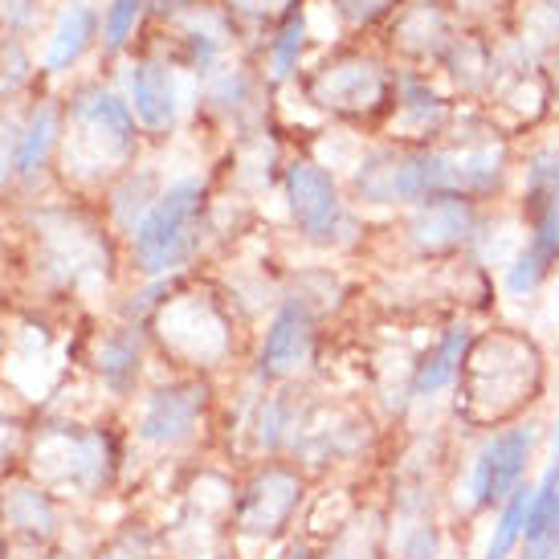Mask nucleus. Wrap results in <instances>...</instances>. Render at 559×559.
Listing matches in <instances>:
<instances>
[{
    "mask_svg": "<svg viewBox=\"0 0 559 559\" xmlns=\"http://www.w3.org/2000/svg\"><path fill=\"white\" fill-rule=\"evenodd\" d=\"M547 352L519 326H478L462 384L450 401V425L457 433L498 429L535 417L547 396Z\"/></svg>",
    "mask_w": 559,
    "mask_h": 559,
    "instance_id": "obj_1",
    "label": "nucleus"
},
{
    "mask_svg": "<svg viewBox=\"0 0 559 559\" xmlns=\"http://www.w3.org/2000/svg\"><path fill=\"white\" fill-rule=\"evenodd\" d=\"M453 527L445 514H413L389 523V559H453Z\"/></svg>",
    "mask_w": 559,
    "mask_h": 559,
    "instance_id": "obj_24",
    "label": "nucleus"
},
{
    "mask_svg": "<svg viewBox=\"0 0 559 559\" xmlns=\"http://www.w3.org/2000/svg\"><path fill=\"white\" fill-rule=\"evenodd\" d=\"M389 523L384 498H356L347 519L314 539V559H389Z\"/></svg>",
    "mask_w": 559,
    "mask_h": 559,
    "instance_id": "obj_20",
    "label": "nucleus"
},
{
    "mask_svg": "<svg viewBox=\"0 0 559 559\" xmlns=\"http://www.w3.org/2000/svg\"><path fill=\"white\" fill-rule=\"evenodd\" d=\"M478 340V326L469 314H453L450 323H441L429 335V343H420L408 356V384H404V404L408 417L420 408H450L453 392L462 384L466 372L469 347Z\"/></svg>",
    "mask_w": 559,
    "mask_h": 559,
    "instance_id": "obj_16",
    "label": "nucleus"
},
{
    "mask_svg": "<svg viewBox=\"0 0 559 559\" xmlns=\"http://www.w3.org/2000/svg\"><path fill=\"white\" fill-rule=\"evenodd\" d=\"M147 0H110L107 16H103V41H107V53H119V49L131 41V33L140 25Z\"/></svg>",
    "mask_w": 559,
    "mask_h": 559,
    "instance_id": "obj_31",
    "label": "nucleus"
},
{
    "mask_svg": "<svg viewBox=\"0 0 559 559\" xmlns=\"http://www.w3.org/2000/svg\"><path fill=\"white\" fill-rule=\"evenodd\" d=\"M152 359V331L143 323H119L94 343V376L110 401H135L143 392V372Z\"/></svg>",
    "mask_w": 559,
    "mask_h": 559,
    "instance_id": "obj_18",
    "label": "nucleus"
},
{
    "mask_svg": "<svg viewBox=\"0 0 559 559\" xmlns=\"http://www.w3.org/2000/svg\"><path fill=\"white\" fill-rule=\"evenodd\" d=\"M495 209H481L462 192H437L417 209H404L401 241L408 258L420 265H450L474 258Z\"/></svg>",
    "mask_w": 559,
    "mask_h": 559,
    "instance_id": "obj_13",
    "label": "nucleus"
},
{
    "mask_svg": "<svg viewBox=\"0 0 559 559\" xmlns=\"http://www.w3.org/2000/svg\"><path fill=\"white\" fill-rule=\"evenodd\" d=\"M457 123V107L425 74H396V107L389 115V143L437 147Z\"/></svg>",
    "mask_w": 559,
    "mask_h": 559,
    "instance_id": "obj_17",
    "label": "nucleus"
},
{
    "mask_svg": "<svg viewBox=\"0 0 559 559\" xmlns=\"http://www.w3.org/2000/svg\"><path fill=\"white\" fill-rule=\"evenodd\" d=\"M156 556H168L164 531L143 523V519H131L119 531H110L107 539L94 547L91 559H156Z\"/></svg>",
    "mask_w": 559,
    "mask_h": 559,
    "instance_id": "obj_30",
    "label": "nucleus"
},
{
    "mask_svg": "<svg viewBox=\"0 0 559 559\" xmlns=\"http://www.w3.org/2000/svg\"><path fill=\"white\" fill-rule=\"evenodd\" d=\"M437 192H453L445 147H408V143H380L368 147L352 164L347 197L364 209H417Z\"/></svg>",
    "mask_w": 559,
    "mask_h": 559,
    "instance_id": "obj_10",
    "label": "nucleus"
},
{
    "mask_svg": "<svg viewBox=\"0 0 559 559\" xmlns=\"http://www.w3.org/2000/svg\"><path fill=\"white\" fill-rule=\"evenodd\" d=\"M519 559H559V462L544 457V466L531 481L527 531Z\"/></svg>",
    "mask_w": 559,
    "mask_h": 559,
    "instance_id": "obj_22",
    "label": "nucleus"
},
{
    "mask_svg": "<svg viewBox=\"0 0 559 559\" xmlns=\"http://www.w3.org/2000/svg\"><path fill=\"white\" fill-rule=\"evenodd\" d=\"M282 559H314V539L311 535H298L295 544L282 551Z\"/></svg>",
    "mask_w": 559,
    "mask_h": 559,
    "instance_id": "obj_35",
    "label": "nucleus"
},
{
    "mask_svg": "<svg viewBox=\"0 0 559 559\" xmlns=\"http://www.w3.org/2000/svg\"><path fill=\"white\" fill-rule=\"evenodd\" d=\"M314 478L290 457H265L249 462L237 474L234 502H229V544L237 559L270 556L278 547H290L298 539L295 527L302 523Z\"/></svg>",
    "mask_w": 559,
    "mask_h": 559,
    "instance_id": "obj_3",
    "label": "nucleus"
},
{
    "mask_svg": "<svg viewBox=\"0 0 559 559\" xmlns=\"http://www.w3.org/2000/svg\"><path fill=\"white\" fill-rule=\"evenodd\" d=\"M217 389L204 376H168L135 396V413L127 420L131 445L152 457H185L213 433Z\"/></svg>",
    "mask_w": 559,
    "mask_h": 559,
    "instance_id": "obj_9",
    "label": "nucleus"
},
{
    "mask_svg": "<svg viewBox=\"0 0 559 559\" xmlns=\"http://www.w3.org/2000/svg\"><path fill=\"white\" fill-rule=\"evenodd\" d=\"M307 103L343 123L380 127L396 107V70L380 58L343 49L307 79Z\"/></svg>",
    "mask_w": 559,
    "mask_h": 559,
    "instance_id": "obj_12",
    "label": "nucleus"
},
{
    "mask_svg": "<svg viewBox=\"0 0 559 559\" xmlns=\"http://www.w3.org/2000/svg\"><path fill=\"white\" fill-rule=\"evenodd\" d=\"M70 135L62 131L66 171H79L91 180H119L135 168L140 156V123L127 98L115 91L86 82L66 103Z\"/></svg>",
    "mask_w": 559,
    "mask_h": 559,
    "instance_id": "obj_8",
    "label": "nucleus"
},
{
    "mask_svg": "<svg viewBox=\"0 0 559 559\" xmlns=\"http://www.w3.org/2000/svg\"><path fill=\"white\" fill-rule=\"evenodd\" d=\"M213 234V192L204 176H176L164 185L159 201L143 225L127 237L131 265L143 278H180L201 258L204 241Z\"/></svg>",
    "mask_w": 559,
    "mask_h": 559,
    "instance_id": "obj_5",
    "label": "nucleus"
},
{
    "mask_svg": "<svg viewBox=\"0 0 559 559\" xmlns=\"http://www.w3.org/2000/svg\"><path fill=\"white\" fill-rule=\"evenodd\" d=\"M94 33H98V13H94L91 4H66L62 16H58V25H53V37H49L46 46V70L49 74H66L70 66L79 62L82 53L91 49Z\"/></svg>",
    "mask_w": 559,
    "mask_h": 559,
    "instance_id": "obj_27",
    "label": "nucleus"
},
{
    "mask_svg": "<svg viewBox=\"0 0 559 559\" xmlns=\"http://www.w3.org/2000/svg\"><path fill=\"white\" fill-rule=\"evenodd\" d=\"M278 4H290V9H295L298 0H229V9H237V13H246V16H265V13H274Z\"/></svg>",
    "mask_w": 559,
    "mask_h": 559,
    "instance_id": "obj_33",
    "label": "nucleus"
},
{
    "mask_svg": "<svg viewBox=\"0 0 559 559\" xmlns=\"http://www.w3.org/2000/svg\"><path fill=\"white\" fill-rule=\"evenodd\" d=\"M457 433V429H453ZM544 417H523L498 429L457 433L450 486H445V519L462 531H478L495 507L531 481L544 466Z\"/></svg>",
    "mask_w": 559,
    "mask_h": 559,
    "instance_id": "obj_2",
    "label": "nucleus"
},
{
    "mask_svg": "<svg viewBox=\"0 0 559 559\" xmlns=\"http://www.w3.org/2000/svg\"><path fill=\"white\" fill-rule=\"evenodd\" d=\"M0 527L16 544L58 547L62 539V498L37 478H13L0 486Z\"/></svg>",
    "mask_w": 559,
    "mask_h": 559,
    "instance_id": "obj_19",
    "label": "nucleus"
},
{
    "mask_svg": "<svg viewBox=\"0 0 559 559\" xmlns=\"http://www.w3.org/2000/svg\"><path fill=\"white\" fill-rule=\"evenodd\" d=\"M282 201L295 221L298 237L314 249H347L364 234V221L352 209V197L343 192L340 176L311 156H295L282 164Z\"/></svg>",
    "mask_w": 559,
    "mask_h": 559,
    "instance_id": "obj_11",
    "label": "nucleus"
},
{
    "mask_svg": "<svg viewBox=\"0 0 559 559\" xmlns=\"http://www.w3.org/2000/svg\"><path fill=\"white\" fill-rule=\"evenodd\" d=\"M168 180H159L156 168H131L123 171L115 185H110V201H107V217L115 221V229L123 237H131L143 225V217L152 213V204L159 201Z\"/></svg>",
    "mask_w": 559,
    "mask_h": 559,
    "instance_id": "obj_26",
    "label": "nucleus"
},
{
    "mask_svg": "<svg viewBox=\"0 0 559 559\" xmlns=\"http://www.w3.org/2000/svg\"><path fill=\"white\" fill-rule=\"evenodd\" d=\"M535 481V478H531ZM531 481H523L502 507L490 511V519L478 527V547L469 559H519L523 531H527V507H531Z\"/></svg>",
    "mask_w": 559,
    "mask_h": 559,
    "instance_id": "obj_25",
    "label": "nucleus"
},
{
    "mask_svg": "<svg viewBox=\"0 0 559 559\" xmlns=\"http://www.w3.org/2000/svg\"><path fill=\"white\" fill-rule=\"evenodd\" d=\"M319 359V311L295 290H286L274 314L265 319V331L253 347L249 376L258 389H282V384H307V372Z\"/></svg>",
    "mask_w": 559,
    "mask_h": 559,
    "instance_id": "obj_15",
    "label": "nucleus"
},
{
    "mask_svg": "<svg viewBox=\"0 0 559 559\" xmlns=\"http://www.w3.org/2000/svg\"><path fill=\"white\" fill-rule=\"evenodd\" d=\"M453 41L457 37H453L450 16H445V9H437V0L408 4L392 25V46L401 49L404 58H417V62H441Z\"/></svg>",
    "mask_w": 559,
    "mask_h": 559,
    "instance_id": "obj_23",
    "label": "nucleus"
},
{
    "mask_svg": "<svg viewBox=\"0 0 559 559\" xmlns=\"http://www.w3.org/2000/svg\"><path fill=\"white\" fill-rule=\"evenodd\" d=\"M156 559H171V556H156Z\"/></svg>",
    "mask_w": 559,
    "mask_h": 559,
    "instance_id": "obj_37",
    "label": "nucleus"
},
{
    "mask_svg": "<svg viewBox=\"0 0 559 559\" xmlns=\"http://www.w3.org/2000/svg\"><path fill=\"white\" fill-rule=\"evenodd\" d=\"M209 103L217 110H225V115H246L249 103H253V82H249L246 70H229V74H221L217 82H213V91H209Z\"/></svg>",
    "mask_w": 559,
    "mask_h": 559,
    "instance_id": "obj_32",
    "label": "nucleus"
},
{
    "mask_svg": "<svg viewBox=\"0 0 559 559\" xmlns=\"http://www.w3.org/2000/svg\"><path fill=\"white\" fill-rule=\"evenodd\" d=\"M62 143V107L58 103H37L29 123L21 131V147H16V176L33 180L37 171L49 164V152Z\"/></svg>",
    "mask_w": 559,
    "mask_h": 559,
    "instance_id": "obj_28",
    "label": "nucleus"
},
{
    "mask_svg": "<svg viewBox=\"0 0 559 559\" xmlns=\"http://www.w3.org/2000/svg\"><path fill=\"white\" fill-rule=\"evenodd\" d=\"M147 331L180 376L213 380L221 368H229L237 359V314L229 298H221L209 286L188 290L180 282L176 295L152 314Z\"/></svg>",
    "mask_w": 559,
    "mask_h": 559,
    "instance_id": "obj_7",
    "label": "nucleus"
},
{
    "mask_svg": "<svg viewBox=\"0 0 559 559\" xmlns=\"http://www.w3.org/2000/svg\"><path fill=\"white\" fill-rule=\"evenodd\" d=\"M302 49H307V21L295 9V13H286L282 29L265 46V79L274 82V86L295 79L298 62H302Z\"/></svg>",
    "mask_w": 559,
    "mask_h": 559,
    "instance_id": "obj_29",
    "label": "nucleus"
},
{
    "mask_svg": "<svg viewBox=\"0 0 559 559\" xmlns=\"http://www.w3.org/2000/svg\"><path fill=\"white\" fill-rule=\"evenodd\" d=\"M127 103L135 110V123L147 135H171V127L180 119V86H176V70L159 58H140L127 74Z\"/></svg>",
    "mask_w": 559,
    "mask_h": 559,
    "instance_id": "obj_21",
    "label": "nucleus"
},
{
    "mask_svg": "<svg viewBox=\"0 0 559 559\" xmlns=\"http://www.w3.org/2000/svg\"><path fill=\"white\" fill-rule=\"evenodd\" d=\"M544 450L551 462H559V408L544 420Z\"/></svg>",
    "mask_w": 559,
    "mask_h": 559,
    "instance_id": "obj_34",
    "label": "nucleus"
},
{
    "mask_svg": "<svg viewBox=\"0 0 559 559\" xmlns=\"http://www.w3.org/2000/svg\"><path fill=\"white\" fill-rule=\"evenodd\" d=\"M4 343L9 340H4V326H0V356H4Z\"/></svg>",
    "mask_w": 559,
    "mask_h": 559,
    "instance_id": "obj_36",
    "label": "nucleus"
},
{
    "mask_svg": "<svg viewBox=\"0 0 559 559\" xmlns=\"http://www.w3.org/2000/svg\"><path fill=\"white\" fill-rule=\"evenodd\" d=\"M380 445H384V425L372 413H364L359 404L319 401L298 445L290 450V462L307 469L311 478H326V474H343L372 462Z\"/></svg>",
    "mask_w": 559,
    "mask_h": 559,
    "instance_id": "obj_14",
    "label": "nucleus"
},
{
    "mask_svg": "<svg viewBox=\"0 0 559 559\" xmlns=\"http://www.w3.org/2000/svg\"><path fill=\"white\" fill-rule=\"evenodd\" d=\"M127 466V437L110 425L46 420L29 437L33 478L66 498H107Z\"/></svg>",
    "mask_w": 559,
    "mask_h": 559,
    "instance_id": "obj_4",
    "label": "nucleus"
},
{
    "mask_svg": "<svg viewBox=\"0 0 559 559\" xmlns=\"http://www.w3.org/2000/svg\"><path fill=\"white\" fill-rule=\"evenodd\" d=\"M519 249L498 270L502 295L531 302L559 270V147H539L519 180Z\"/></svg>",
    "mask_w": 559,
    "mask_h": 559,
    "instance_id": "obj_6",
    "label": "nucleus"
}]
</instances>
